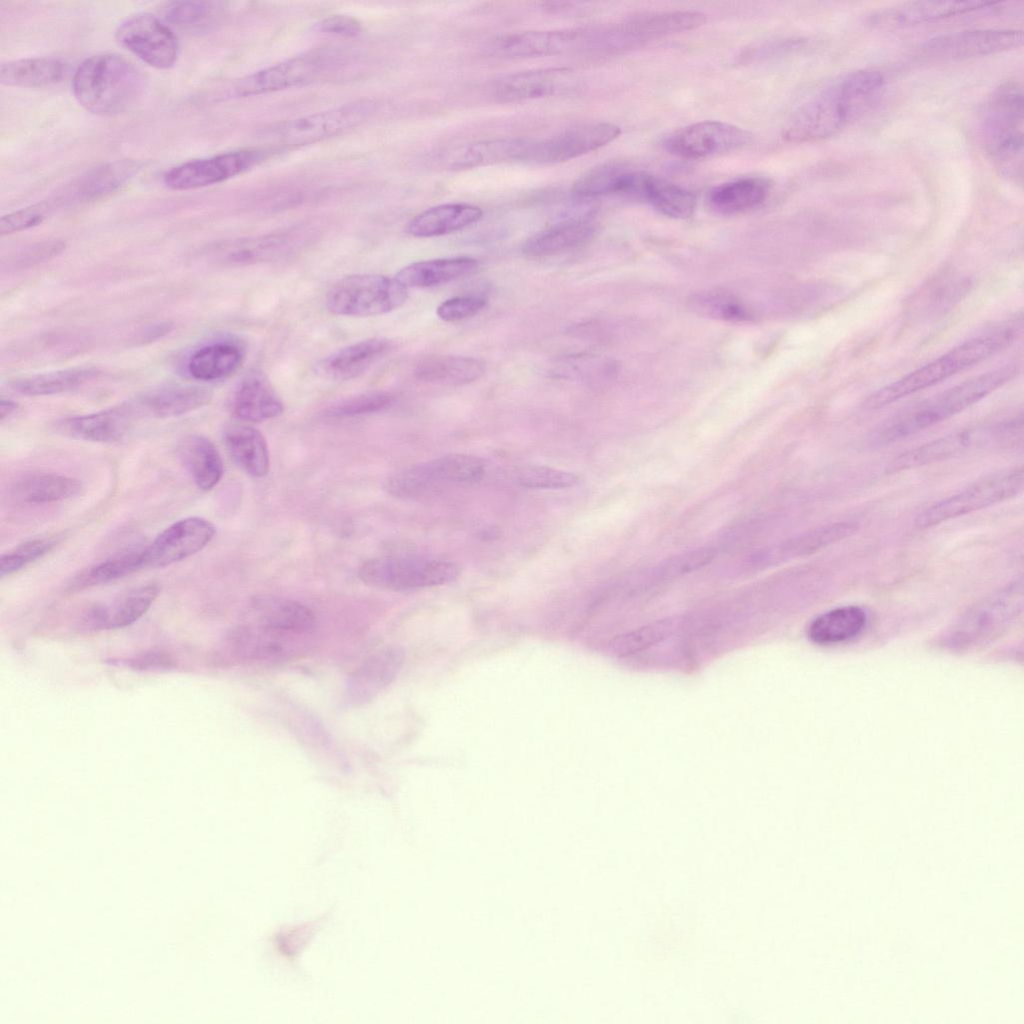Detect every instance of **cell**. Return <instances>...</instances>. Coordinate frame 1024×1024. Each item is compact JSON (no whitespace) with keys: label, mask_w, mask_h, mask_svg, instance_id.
<instances>
[{"label":"cell","mask_w":1024,"mask_h":1024,"mask_svg":"<svg viewBox=\"0 0 1024 1024\" xmlns=\"http://www.w3.org/2000/svg\"><path fill=\"white\" fill-rule=\"evenodd\" d=\"M1023 43L1016 29H974L935 36L922 45L927 55L945 60H963L1013 50Z\"/></svg>","instance_id":"2e32d148"},{"label":"cell","mask_w":1024,"mask_h":1024,"mask_svg":"<svg viewBox=\"0 0 1024 1024\" xmlns=\"http://www.w3.org/2000/svg\"><path fill=\"white\" fill-rule=\"evenodd\" d=\"M1016 364L988 371L931 396L887 419L867 437L868 446H881L918 433L964 411L1011 381Z\"/></svg>","instance_id":"7a4b0ae2"},{"label":"cell","mask_w":1024,"mask_h":1024,"mask_svg":"<svg viewBox=\"0 0 1024 1024\" xmlns=\"http://www.w3.org/2000/svg\"><path fill=\"white\" fill-rule=\"evenodd\" d=\"M534 140L520 137L486 139L460 145L444 154V167L460 171L489 165L526 162Z\"/></svg>","instance_id":"7402d4cb"},{"label":"cell","mask_w":1024,"mask_h":1024,"mask_svg":"<svg viewBox=\"0 0 1024 1024\" xmlns=\"http://www.w3.org/2000/svg\"><path fill=\"white\" fill-rule=\"evenodd\" d=\"M772 186L771 179L767 177H740L712 188L707 201L714 212L735 215L762 204L769 196Z\"/></svg>","instance_id":"f546056e"},{"label":"cell","mask_w":1024,"mask_h":1024,"mask_svg":"<svg viewBox=\"0 0 1024 1024\" xmlns=\"http://www.w3.org/2000/svg\"><path fill=\"white\" fill-rule=\"evenodd\" d=\"M264 157V151L244 149L195 159L167 171L164 184L173 190H191L221 183L235 177Z\"/></svg>","instance_id":"9a60e30c"},{"label":"cell","mask_w":1024,"mask_h":1024,"mask_svg":"<svg viewBox=\"0 0 1024 1024\" xmlns=\"http://www.w3.org/2000/svg\"><path fill=\"white\" fill-rule=\"evenodd\" d=\"M243 361L242 350L231 342H214L195 350L187 361V372L199 381H215L233 374Z\"/></svg>","instance_id":"ee69618b"},{"label":"cell","mask_w":1024,"mask_h":1024,"mask_svg":"<svg viewBox=\"0 0 1024 1024\" xmlns=\"http://www.w3.org/2000/svg\"><path fill=\"white\" fill-rule=\"evenodd\" d=\"M403 662L400 650L387 647L374 652L354 671L345 690L350 705L373 699L396 677Z\"/></svg>","instance_id":"484cf974"},{"label":"cell","mask_w":1024,"mask_h":1024,"mask_svg":"<svg viewBox=\"0 0 1024 1024\" xmlns=\"http://www.w3.org/2000/svg\"><path fill=\"white\" fill-rule=\"evenodd\" d=\"M215 527L205 518L188 517L164 529L143 548L145 568H163L201 551L214 537Z\"/></svg>","instance_id":"e0dca14e"},{"label":"cell","mask_w":1024,"mask_h":1024,"mask_svg":"<svg viewBox=\"0 0 1024 1024\" xmlns=\"http://www.w3.org/2000/svg\"><path fill=\"white\" fill-rule=\"evenodd\" d=\"M867 615L855 605L834 608L816 617L808 628L810 640L819 645L849 641L865 628Z\"/></svg>","instance_id":"b9f144b4"},{"label":"cell","mask_w":1024,"mask_h":1024,"mask_svg":"<svg viewBox=\"0 0 1024 1024\" xmlns=\"http://www.w3.org/2000/svg\"><path fill=\"white\" fill-rule=\"evenodd\" d=\"M58 537L33 538L18 544L1 556L0 575L10 576L48 554Z\"/></svg>","instance_id":"db71d44e"},{"label":"cell","mask_w":1024,"mask_h":1024,"mask_svg":"<svg viewBox=\"0 0 1024 1024\" xmlns=\"http://www.w3.org/2000/svg\"><path fill=\"white\" fill-rule=\"evenodd\" d=\"M595 225L588 218H571L547 227L531 237L522 246L529 257L539 258L558 254L588 242Z\"/></svg>","instance_id":"1f68e13d"},{"label":"cell","mask_w":1024,"mask_h":1024,"mask_svg":"<svg viewBox=\"0 0 1024 1024\" xmlns=\"http://www.w3.org/2000/svg\"><path fill=\"white\" fill-rule=\"evenodd\" d=\"M637 171L638 169L619 162L599 165L575 180L572 193L584 199L607 195L628 197Z\"/></svg>","instance_id":"f35d334b"},{"label":"cell","mask_w":1024,"mask_h":1024,"mask_svg":"<svg viewBox=\"0 0 1024 1024\" xmlns=\"http://www.w3.org/2000/svg\"><path fill=\"white\" fill-rule=\"evenodd\" d=\"M1024 485L1023 468L1015 467L991 474L946 497L920 512L918 529H928L957 517L977 512L1017 496Z\"/></svg>","instance_id":"8fae6325"},{"label":"cell","mask_w":1024,"mask_h":1024,"mask_svg":"<svg viewBox=\"0 0 1024 1024\" xmlns=\"http://www.w3.org/2000/svg\"><path fill=\"white\" fill-rule=\"evenodd\" d=\"M288 246L287 235L264 236L255 239H244L220 248L222 259L229 263H247L270 258L278 254L281 248Z\"/></svg>","instance_id":"f907efd6"},{"label":"cell","mask_w":1024,"mask_h":1024,"mask_svg":"<svg viewBox=\"0 0 1024 1024\" xmlns=\"http://www.w3.org/2000/svg\"><path fill=\"white\" fill-rule=\"evenodd\" d=\"M143 89L139 69L116 53H100L86 58L77 67L72 91L87 111L110 116L129 109Z\"/></svg>","instance_id":"5b68a950"},{"label":"cell","mask_w":1024,"mask_h":1024,"mask_svg":"<svg viewBox=\"0 0 1024 1024\" xmlns=\"http://www.w3.org/2000/svg\"><path fill=\"white\" fill-rule=\"evenodd\" d=\"M378 110L372 99H358L334 108L275 123L259 133L266 149L285 150L314 144L353 130Z\"/></svg>","instance_id":"8992f818"},{"label":"cell","mask_w":1024,"mask_h":1024,"mask_svg":"<svg viewBox=\"0 0 1024 1024\" xmlns=\"http://www.w3.org/2000/svg\"><path fill=\"white\" fill-rule=\"evenodd\" d=\"M620 134V127L610 122L582 124L548 139L534 140L526 162L534 164L565 162L609 144Z\"/></svg>","instance_id":"ac0fdd59"},{"label":"cell","mask_w":1024,"mask_h":1024,"mask_svg":"<svg viewBox=\"0 0 1024 1024\" xmlns=\"http://www.w3.org/2000/svg\"><path fill=\"white\" fill-rule=\"evenodd\" d=\"M706 22V15L695 10L640 12L618 25L629 43L695 29Z\"/></svg>","instance_id":"83f0119b"},{"label":"cell","mask_w":1024,"mask_h":1024,"mask_svg":"<svg viewBox=\"0 0 1024 1024\" xmlns=\"http://www.w3.org/2000/svg\"><path fill=\"white\" fill-rule=\"evenodd\" d=\"M18 410V404L10 398L2 397L0 400V420L10 418Z\"/></svg>","instance_id":"be15d7a7"},{"label":"cell","mask_w":1024,"mask_h":1024,"mask_svg":"<svg viewBox=\"0 0 1024 1024\" xmlns=\"http://www.w3.org/2000/svg\"><path fill=\"white\" fill-rule=\"evenodd\" d=\"M50 210V203L41 202L2 216L0 220L1 236L23 231L39 225L48 216Z\"/></svg>","instance_id":"9f6ffc18"},{"label":"cell","mask_w":1024,"mask_h":1024,"mask_svg":"<svg viewBox=\"0 0 1024 1024\" xmlns=\"http://www.w3.org/2000/svg\"><path fill=\"white\" fill-rule=\"evenodd\" d=\"M691 307L698 313L726 321H747L751 315L743 304L724 291L700 292L692 297Z\"/></svg>","instance_id":"816d5d0a"},{"label":"cell","mask_w":1024,"mask_h":1024,"mask_svg":"<svg viewBox=\"0 0 1024 1024\" xmlns=\"http://www.w3.org/2000/svg\"><path fill=\"white\" fill-rule=\"evenodd\" d=\"M317 29L323 33L342 36L356 37L362 31L359 20L348 15H330L317 23Z\"/></svg>","instance_id":"91938a15"},{"label":"cell","mask_w":1024,"mask_h":1024,"mask_svg":"<svg viewBox=\"0 0 1024 1024\" xmlns=\"http://www.w3.org/2000/svg\"><path fill=\"white\" fill-rule=\"evenodd\" d=\"M752 135L746 129L717 120H704L670 133L663 141L667 152L684 159L720 156L747 145Z\"/></svg>","instance_id":"4fadbf2b"},{"label":"cell","mask_w":1024,"mask_h":1024,"mask_svg":"<svg viewBox=\"0 0 1024 1024\" xmlns=\"http://www.w3.org/2000/svg\"><path fill=\"white\" fill-rule=\"evenodd\" d=\"M81 482L73 477L35 472L19 478L11 487V495L24 504H50L70 499L80 493Z\"/></svg>","instance_id":"d590c367"},{"label":"cell","mask_w":1024,"mask_h":1024,"mask_svg":"<svg viewBox=\"0 0 1024 1024\" xmlns=\"http://www.w3.org/2000/svg\"><path fill=\"white\" fill-rule=\"evenodd\" d=\"M1023 89L1017 81L998 85L980 115L981 146L998 173L1016 185L1023 183Z\"/></svg>","instance_id":"277c9868"},{"label":"cell","mask_w":1024,"mask_h":1024,"mask_svg":"<svg viewBox=\"0 0 1024 1024\" xmlns=\"http://www.w3.org/2000/svg\"><path fill=\"white\" fill-rule=\"evenodd\" d=\"M143 549L116 554L83 570L69 584L71 591L107 584L144 569Z\"/></svg>","instance_id":"7dc6e473"},{"label":"cell","mask_w":1024,"mask_h":1024,"mask_svg":"<svg viewBox=\"0 0 1024 1024\" xmlns=\"http://www.w3.org/2000/svg\"><path fill=\"white\" fill-rule=\"evenodd\" d=\"M883 87L884 77L875 69L841 76L793 113L783 138L791 143H807L837 135L877 101Z\"/></svg>","instance_id":"6da1fadb"},{"label":"cell","mask_w":1024,"mask_h":1024,"mask_svg":"<svg viewBox=\"0 0 1024 1024\" xmlns=\"http://www.w3.org/2000/svg\"><path fill=\"white\" fill-rule=\"evenodd\" d=\"M158 594L159 586L154 583L135 587L109 603L92 607L85 614L83 622L94 630L129 626L147 612Z\"/></svg>","instance_id":"4316f807"},{"label":"cell","mask_w":1024,"mask_h":1024,"mask_svg":"<svg viewBox=\"0 0 1024 1024\" xmlns=\"http://www.w3.org/2000/svg\"><path fill=\"white\" fill-rule=\"evenodd\" d=\"M177 453L200 490L210 491L221 480L222 458L216 446L205 436L186 435L178 443Z\"/></svg>","instance_id":"e575fe53"},{"label":"cell","mask_w":1024,"mask_h":1024,"mask_svg":"<svg viewBox=\"0 0 1024 1024\" xmlns=\"http://www.w3.org/2000/svg\"><path fill=\"white\" fill-rule=\"evenodd\" d=\"M513 474L518 484L534 489L569 488L577 485L580 481L574 473L543 465H521L514 470Z\"/></svg>","instance_id":"f5cc1de1"},{"label":"cell","mask_w":1024,"mask_h":1024,"mask_svg":"<svg viewBox=\"0 0 1024 1024\" xmlns=\"http://www.w3.org/2000/svg\"><path fill=\"white\" fill-rule=\"evenodd\" d=\"M65 249V243L59 239H49L30 244L9 257L8 266L24 269L49 260Z\"/></svg>","instance_id":"6f0895ef"},{"label":"cell","mask_w":1024,"mask_h":1024,"mask_svg":"<svg viewBox=\"0 0 1024 1024\" xmlns=\"http://www.w3.org/2000/svg\"><path fill=\"white\" fill-rule=\"evenodd\" d=\"M138 161L125 159L97 166L80 176L66 194L72 202H91L124 186L140 170Z\"/></svg>","instance_id":"f1b7e54d"},{"label":"cell","mask_w":1024,"mask_h":1024,"mask_svg":"<svg viewBox=\"0 0 1024 1024\" xmlns=\"http://www.w3.org/2000/svg\"><path fill=\"white\" fill-rule=\"evenodd\" d=\"M459 575L460 568L451 561L410 555L371 558L358 569V578L366 585L393 591L443 585Z\"/></svg>","instance_id":"30bf717a"},{"label":"cell","mask_w":1024,"mask_h":1024,"mask_svg":"<svg viewBox=\"0 0 1024 1024\" xmlns=\"http://www.w3.org/2000/svg\"><path fill=\"white\" fill-rule=\"evenodd\" d=\"M223 4L212 1H176L165 8V18L173 25L188 30H204L222 16Z\"/></svg>","instance_id":"c3c4849f"},{"label":"cell","mask_w":1024,"mask_h":1024,"mask_svg":"<svg viewBox=\"0 0 1024 1024\" xmlns=\"http://www.w3.org/2000/svg\"><path fill=\"white\" fill-rule=\"evenodd\" d=\"M574 82L569 68H542L503 76L492 83L490 93L499 102H518L563 93Z\"/></svg>","instance_id":"ffe728a7"},{"label":"cell","mask_w":1024,"mask_h":1024,"mask_svg":"<svg viewBox=\"0 0 1024 1024\" xmlns=\"http://www.w3.org/2000/svg\"><path fill=\"white\" fill-rule=\"evenodd\" d=\"M406 288L396 277L357 274L335 282L326 296V306L337 315L368 317L391 312L404 304Z\"/></svg>","instance_id":"7c38bea8"},{"label":"cell","mask_w":1024,"mask_h":1024,"mask_svg":"<svg viewBox=\"0 0 1024 1024\" xmlns=\"http://www.w3.org/2000/svg\"><path fill=\"white\" fill-rule=\"evenodd\" d=\"M592 30L525 31L498 38L494 48L506 57H538L591 49Z\"/></svg>","instance_id":"d6986e66"},{"label":"cell","mask_w":1024,"mask_h":1024,"mask_svg":"<svg viewBox=\"0 0 1024 1024\" xmlns=\"http://www.w3.org/2000/svg\"><path fill=\"white\" fill-rule=\"evenodd\" d=\"M385 338H371L348 345L324 359L319 371L328 378L347 380L354 378L382 358L390 349Z\"/></svg>","instance_id":"836d02e7"},{"label":"cell","mask_w":1024,"mask_h":1024,"mask_svg":"<svg viewBox=\"0 0 1024 1024\" xmlns=\"http://www.w3.org/2000/svg\"><path fill=\"white\" fill-rule=\"evenodd\" d=\"M483 216L480 207L467 203H446L428 208L413 217L407 232L414 237H436L464 229Z\"/></svg>","instance_id":"d6a6232c"},{"label":"cell","mask_w":1024,"mask_h":1024,"mask_svg":"<svg viewBox=\"0 0 1024 1024\" xmlns=\"http://www.w3.org/2000/svg\"><path fill=\"white\" fill-rule=\"evenodd\" d=\"M1021 329V320L1009 321L992 331L971 338L879 389L866 399L864 406L867 409H879L938 384L1006 348L1017 338Z\"/></svg>","instance_id":"3957f363"},{"label":"cell","mask_w":1024,"mask_h":1024,"mask_svg":"<svg viewBox=\"0 0 1024 1024\" xmlns=\"http://www.w3.org/2000/svg\"><path fill=\"white\" fill-rule=\"evenodd\" d=\"M254 624L274 632L303 638L315 627V615L306 605L292 599L261 595L250 604Z\"/></svg>","instance_id":"cb8c5ba5"},{"label":"cell","mask_w":1024,"mask_h":1024,"mask_svg":"<svg viewBox=\"0 0 1024 1024\" xmlns=\"http://www.w3.org/2000/svg\"><path fill=\"white\" fill-rule=\"evenodd\" d=\"M485 365L469 356L438 355L424 359L415 369L417 379L430 383L462 386L478 380Z\"/></svg>","instance_id":"7bdbcfd3"},{"label":"cell","mask_w":1024,"mask_h":1024,"mask_svg":"<svg viewBox=\"0 0 1024 1024\" xmlns=\"http://www.w3.org/2000/svg\"><path fill=\"white\" fill-rule=\"evenodd\" d=\"M1022 577L992 592L970 607L951 628L947 638L957 648L985 643L1006 631L1023 610Z\"/></svg>","instance_id":"9c48e42d"},{"label":"cell","mask_w":1024,"mask_h":1024,"mask_svg":"<svg viewBox=\"0 0 1024 1024\" xmlns=\"http://www.w3.org/2000/svg\"><path fill=\"white\" fill-rule=\"evenodd\" d=\"M1022 420L977 426L950 433L899 454L887 465L888 473L931 465L986 447L1008 445L1021 435Z\"/></svg>","instance_id":"ba28073f"},{"label":"cell","mask_w":1024,"mask_h":1024,"mask_svg":"<svg viewBox=\"0 0 1024 1024\" xmlns=\"http://www.w3.org/2000/svg\"><path fill=\"white\" fill-rule=\"evenodd\" d=\"M660 213L674 218H690L696 209V198L687 189L663 178L646 174L639 199Z\"/></svg>","instance_id":"bcb514c9"},{"label":"cell","mask_w":1024,"mask_h":1024,"mask_svg":"<svg viewBox=\"0 0 1024 1024\" xmlns=\"http://www.w3.org/2000/svg\"><path fill=\"white\" fill-rule=\"evenodd\" d=\"M138 418L131 402L85 415L67 417L57 421V433L73 439L115 443L122 440Z\"/></svg>","instance_id":"44dd1931"},{"label":"cell","mask_w":1024,"mask_h":1024,"mask_svg":"<svg viewBox=\"0 0 1024 1024\" xmlns=\"http://www.w3.org/2000/svg\"><path fill=\"white\" fill-rule=\"evenodd\" d=\"M228 641L233 652L243 659L272 661L291 654L302 640L254 624L236 628Z\"/></svg>","instance_id":"4dcf8cb0"},{"label":"cell","mask_w":1024,"mask_h":1024,"mask_svg":"<svg viewBox=\"0 0 1024 1024\" xmlns=\"http://www.w3.org/2000/svg\"><path fill=\"white\" fill-rule=\"evenodd\" d=\"M478 266L472 257H449L411 263L395 276L406 288H427L469 275Z\"/></svg>","instance_id":"8d00e7d4"},{"label":"cell","mask_w":1024,"mask_h":1024,"mask_svg":"<svg viewBox=\"0 0 1024 1024\" xmlns=\"http://www.w3.org/2000/svg\"><path fill=\"white\" fill-rule=\"evenodd\" d=\"M487 305L482 295H462L449 298L437 307L438 317L446 322H457L478 314Z\"/></svg>","instance_id":"680465c9"},{"label":"cell","mask_w":1024,"mask_h":1024,"mask_svg":"<svg viewBox=\"0 0 1024 1024\" xmlns=\"http://www.w3.org/2000/svg\"><path fill=\"white\" fill-rule=\"evenodd\" d=\"M346 56L335 48H317L234 80L228 98L263 95L315 82L340 69Z\"/></svg>","instance_id":"52a82bcc"},{"label":"cell","mask_w":1024,"mask_h":1024,"mask_svg":"<svg viewBox=\"0 0 1024 1024\" xmlns=\"http://www.w3.org/2000/svg\"><path fill=\"white\" fill-rule=\"evenodd\" d=\"M857 528L858 524L854 521H839L827 524L791 539L787 544H784L783 550L792 556L814 553L850 537Z\"/></svg>","instance_id":"681fc988"},{"label":"cell","mask_w":1024,"mask_h":1024,"mask_svg":"<svg viewBox=\"0 0 1024 1024\" xmlns=\"http://www.w3.org/2000/svg\"><path fill=\"white\" fill-rule=\"evenodd\" d=\"M172 329V323L165 321L149 326L141 334L139 340L143 343L151 342L163 337Z\"/></svg>","instance_id":"6125c7cd"},{"label":"cell","mask_w":1024,"mask_h":1024,"mask_svg":"<svg viewBox=\"0 0 1024 1024\" xmlns=\"http://www.w3.org/2000/svg\"><path fill=\"white\" fill-rule=\"evenodd\" d=\"M212 392L200 386L171 384L145 392L131 401L138 417L174 418L207 405Z\"/></svg>","instance_id":"d4e9b609"},{"label":"cell","mask_w":1024,"mask_h":1024,"mask_svg":"<svg viewBox=\"0 0 1024 1024\" xmlns=\"http://www.w3.org/2000/svg\"><path fill=\"white\" fill-rule=\"evenodd\" d=\"M224 442L234 462L253 477L267 475L269 451L262 433L245 424H233L224 432Z\"/></svg>","instance_id":"74e56055"},{"label":"cell","mask_w":1024,"mask_h":1024,"mask_svg":"<svg viewBox=\"0 0 1024 1024\" xmlns=\"http://www.w3.org/2000/svg\"><path fill=\"white\" fill-rule=\"evenodd\" d=\"M65 64L53 57H30L1 64L0 82L7 86L43 88L61 81Z\"/></svg>","instance_id":"f6af8a7d"},{"label":"cell","mask_w":1024,"mask_h":1024,"mask_svg":"<svg viewBox=\"0 0 1024 1024\" xmlns=\"http://www.w3.org/2000/svg\"><path fill=\"white\" fill-rule=\"evenodd\" d=\"M117 42L143 62L158 68L173 66L179 45L172 30L149 13H139L125 19L117 28Z\"/></svg>","instance_id":"5bb4252c"},{"label":"cell","mask_w":1024,"mask_h":1024,"mask_svg":"<svg viewBox=\"0 0 1024 1024\" xmlns=\"http://www.w3.org/2000/svg\"><path fill=\"white\" fill-rule=\"evenodd\" d=\"M394 396L388 392H370L345 399L330 406L325 415L332 418H350L379 412L391 406Z\"/></svg>","instance_id":"11a10c76"},{"label":"cell","mask_w":1024,"mask_h":1024,"mask_svg":"<svg viewBox=\"0 0 1024 1024\" xmlns=\"http://www.w3.org/2000/svg\"><path fill=\"white\" fill-rule=\"evenodd\" d=\"M130 666L135 669H162L173 666L172 659L160 651H151L129 661Z\"/></svg>","instance_id":"94428289"},{"label":"cell","mask_w":1024,"mask_h":1024,"mask_svg":"<svg viewBox=\"0 0 1024 1024\" xmlns=\"http://www.w3.org/2000/svg\"><path fill=\"white\" fill-rule=\"evenodd\" d=\"M100 375L101 371L95 367H75L18 377L8 385L21 395L50 396L76 390Z\"/></svg>","instance_id":"ab89813d"},{"label":"cell","mask_w":1024,"mask_h":1024,"mask_svg":"<svg viewBox=\"0 0 1024 1024\" xmlns=\"http://www.w3.org/2000/svg\"><path fill=\"white\" fill-rule=\"evenodd\" d=\"M283 409V403L276 392L257 376L243 380L231 404L234 417L245 422H262L278 417Z\"/></svg>","instance_id":"60d3db41"},{"label":"cell","mask_w":1024,"mask_h":1024,"mask_svg":"<svg viewBox=\"0 0 1024 1024\" xmlns=\"http://www.w3.org/2000/svg\"><path fill=\"white\" fill-rule=\"evenodd\" d=\"M998 4V2L986 1L906 2L873 14L870 17V23L879 28H902L991 9Z\"/></svg>","instance_id":"603a6c76"}]
</instances>
